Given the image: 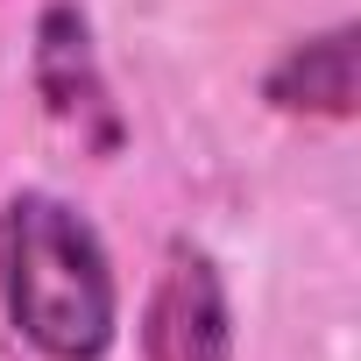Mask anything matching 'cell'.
Returning <instances> with one entry per match:
<instances>
[{"mask_svg":"<svg viewBox=\"0 0 361 361\" xmlns=\"http://www.w3.org/2000/svg\"><path fill=\"white\" fill-rule=\"evenodd\" d=\"M0 298L15 333L50 361H99L121 326L114 255L57 192H22L0 213Z\"/></svg>","mask_w":361,"mask_h":361,"instance_id":"obj_1","label":"cell"},{"mask_svg":"<svg viewBox=\"0 0 361 361\" xmlns=\"http://www.w3.org/2000/svg\"><path fill=\"white\" fill-rule=\"evenodd\" d=\"M142 354L149 361H234V305L206 248L177 241L149 305H142Z\"/></svg>","mask_w":361,"mask_h":361,"instance_id":"obj_2","label":"cell"},{"mask_svg":"<svg viewBox=\"0 0 361 361\" xmlns=\"http://www.w3.org/2000/svg\"><path fill=\"white\" fill-rule=\"evenodd\" d=\"M36 92L78 135H92V142H114L121 135L114 99H106V78H99V57H92L85 8H71V0H50L43 22H36Z\"/></svg>","mask_w":361,"mask_h":361,"instance_id":"obj_3","label":"cell"},{"mask_svg":"<svg viewBox=\"0 0 361 361\" xmlns=\"http://www.w3.org/2000/svg\"><path fill=\"white\" fill-rule=\"evenodd\" d=\"M262 92H269V106H283V114L347 121V114H354V29L333 22V29H319V36H298V43L269 64Z\"/></svg>","mask_w":361,"mask_h":361,"instance_id":"obj_4","label":"cell"}]
</instances>
